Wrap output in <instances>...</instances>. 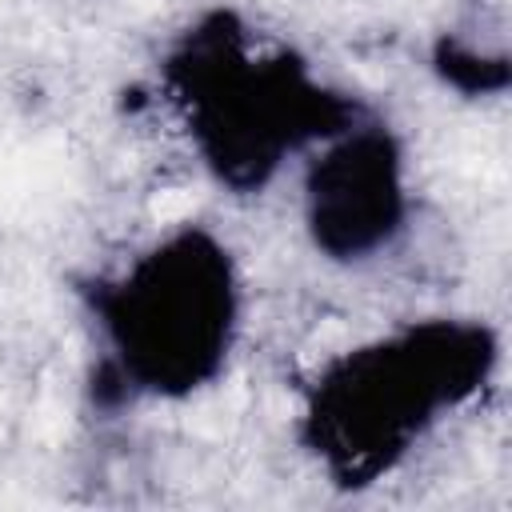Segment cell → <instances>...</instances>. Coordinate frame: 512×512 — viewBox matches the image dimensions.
Instances as JSON below:
<instances>
[{"label":"cell","instance_id":"6da1fadb","mask_svg":"<svg viewBox=\"0 0 512 512\" xmlns=\"http://www.w3.org/2000/svg\"><path fill=\"white\" fill-rule=\"evenodd\" d=\"M500 372V336L476 316L400 320L320 364L300 404V440L340 488L392 476Z\"/></svg>","mask_w":512,"mask_h":512},{"label":"cell","instance_id":"277c9868","mask_svg":"<svg viewBox=\"0 0 512 512\" xmlns=\"http://www.w3.org/2000/svg\"><path fill=\"white\" fill-rule=\"evenodd\" d=\"M412 220L404 140L372 108L300 156V228L316 256L360 268L380 260Z\"/></svg>","mask_w":512,"mask_h":512},{"label":"cell","instance_id":"5b68a950","mask_svg":"<svg viewBox=\"0 0 512 512\" xmlns=\"http://www.w3.org/2000/svg\"><path fill=\"white\" fill-rule=\"evenodd\" d=\"M436 72L444 84H452L456 92L464 96H496L508 88V56L504 48H476L472 40H456V36H444L436 44V56H432Z\"/></svg>","mask_w":512,"mask_h":512},{"label":"cell","instance_id":"3957f363","mask_svg":"<svg viewBox=\"0 0 512 512\" xmlns=\"http://www.w3.org/2000/svg\"><path fill=\"white\" fill-rule=\"evenodd\" d=\"M160 76L204 172L236 196L264 192L364 108L316 76L296 48L264 40L228 8L200 16L172 44Z\"/></svg>","mask_w":512,"mask_h":512},{"label":"cell","instance_id":"7a4b0ae2","mask_svg":"<svg viewBox=\"0 0 512 512\" xmlns=\"http://www.w3.org/2000/svg\"><path fill=\"white\" fill-rule=\"evenodd\" d=\"M96 336L92 396L176 404L212 388L240 344L244 280L232 248L200 224H180L84 288Z\"/></svg>","mask_w":512,"mask_h":512}]
</instances>
